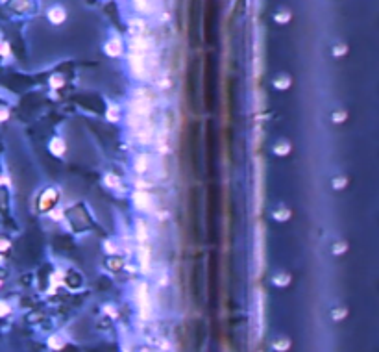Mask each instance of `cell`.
I'll return each instance as SVG.
<instances>
[{
  "label": "cell",
  "instance_id": "obj_23",
  "mask_svg": "<svg viewBox=\"0 0 379 352\" xmlns=\"http://www.w3.org/2000/svg\"><path fill=\"white\" fill-rule=\"evenodd\" d=\"M348 119V113L344 111V109H339V111H335L333 115H331V121H333L335 124H341V123H344Z\"/></svg>",
  "mask_w": 379,
  "mask_h": 352
},
{
  "label": "cell",
  "instance_id": "obj_26",
  "mask_svg": "<svg viewBox=\"0 0 379 352\" xmlns=\"http://www.w3.org/2000/svg\"><path fill=\"white\" fill-rule=\"evenodd\" d=\"M11 314V306H9L6 300H0V317H6Z\"/></svg>",
  "mask_w": 379,
  "mask_h": 352
},
{
  "label": "cell",
  "instance_id": "obj_31",
  "mask_svg": "<svg viewBox=\"0 0 379 352\" xmlns=\"http://www.w3.org/2000/svg\"><path fill=\"white\" fill-rule=\"evenodd\" d=\"M50 217H52L54 221H60V219H61V210H54Z\"/></svg>",
  "mask_w": 379,
  "mask_h": 352
},
{
  "label": "cell",
  "instance_id": "obj_3",
  "mask_svg": "<svg viewBox=\"0 0 379 352\" xmlns=\"http://www.w3.org/2000/svg\"><path fill=\"white\" fill-rule=\"evenodd\" d=\"M133 206H135L139 211H148L152 208V197L144 191L133 193Z\"/></svg>",
  "mask_w": 379,
  "mask_h": 352
},
{
  "label": "cell",
  "instance_id": "obj_10",
  "mask_svg": "<svg viewBox=\"0 0 379 352\" xmlns=\"http://www.w3.org/2000/svg\"><path fill=\"white\" fill-rule=\"evenodd\" d=\"M292 150V145L288 143V141H278L276 145H274V154H278V156H288V152Z\"/></svg>",
  "mask_w": 379,
  "mask_h": 352
},
{
  "label": "cell",
  "instance_id": "obj_20",
  "mask_svg": "<svg viewBox=\"0 0 379 352\" xmlns=\"http://www.w3.org/2000/svg\"><path fill=\"white\" fill-rule=\"evenodd\" d=\"M146 236H148V232H146V224H144L143 221H137V239H139L141 243H144Z\"/></svg>",
  "mask_w": 379,
  "mask_h": 352
},
{
  "label": "cell",
  "instance_id": "obj_17",
  "mask_svg": "<svg viewBox=\"0 0 379 352\" xmlns=\"http://www.w3.org/2000/svg\"><path fill=\"white\" fill-rule=\"evenodd\" d=\"M290 17H292V13H290L288 9H281V11H278V13L274 15V21L280 24H287L288 21H290Z\"/></svg>",
  "mask_w": 379,
  "mask_h": 352
},
{
  "label": "cell",
  "instance_id": "obj_5",
  "mask_svg": "<svg viewBox=\"0 0 379 352\" xmlns=\"http://www.w3.org/2000/svg\"><path fill=\"white\" fill-rule=\"evenodd\" d=\"M46 17H48V21L52 24H63L65 19H67V11H65L63 6H52V8L48 9Z\"/></svg>",
  "mask_w": 379,
  "mask_h": 352
},
{
  "label": "cell",
  "instance_id": "obj_18",
  "mask_svg": "<svg viewBox=\"0 0 379 352\" xmlns=\"http://www.w3.org/2000/svg\"><path fill=\"white\" fill-rule=\"evenodd\" d=\"M331 185H333V189H344L346 185H348V176H335L333 180H331Z\"/></svg>",
  "mask_w": 379,
  "mask_h": 352
},
{
  "label": "cell",
  "instance_id": "obj_19",
  "mask_svg": "<svg viewBox=\"0 0 379 352\" xmlns=\"http://www.w3.org/2000/svg\"><path fill=\"white\" fill-rule=\"evenodd\" d=\"M133 6H135V8L139 9L141 13H152V11L156 9L152 2H133Z\"/></svg>",
  "mask_w": 379,
  "mask_h": 352
},
{
  "label": "cell",
  "instance_id": "obj_8",
  "mask_svg": "<svg viewBox=\"0 0 379 352\" xmlns=\"http://www.w3.org/2000/svg\"><path fill=\"white\" fill-rule=\"evenodd\" d=\"M139 261H141L143 271H148V269H150V248H148V246L144 245L139 246Z\"/></svg>",
  "mask_w": 379,
  "mask_h": 352
},
{
  "label": "cell",
  "instance_id": "obj_28",
  "mask_svg": "<svg viewBox=\"0 0 379 352\" xmlns=\"http://www.w3.org/2000/svg\"><path fill=\"white\" fill-rule=\"evenodd\" d=\"M104 180H106V184L109 185V187H119V178L115 175H106Z\"/></svg>",
  "mask_w": 379,
  "mask_h": 352
},
{
  "label": "cell",
  "instance_id": "obj_16",
  "mask_svg": "<svg viewBox=\"0 0 379 352\" xmlns=\"http://www.w3.org/2000/svg\"><path fill=\"white\" fill-rule=\"evenodd\" d=\"M346 315H348V308L346 306H337L331 310L333 321H342V319H346Z\"/></svg>",
  "mask_w": 379,
  "mask_h": 352
},
{
  "label": "cell",
  "instance_id": "obj_1",
  "mask_svg": "<svg viewBox=\"0 0 379 352\" xmlns=\"http://www.w3.org/2000/svg\"><path fill=\"white\" fill-rule=\"evenodd\" d=\"M135 299L141 310V315L144 319H150L152 315V304H150V295H148V285L146 283H139L135 289Z\"/></svg>",
  "mask_w": 379,
  "mask_h": 352
},
{
  "label": "cell",
  "instance_id": "obj_6",
  "mask_svg": "<svg viewBox=\"0 0 379 352\" xmlns=\"http://www.w3.org/2000/svg\"><path fill=\"white\" fill-rule=\"evenodd\" d=\"M104 52L109 56V58H117L122 54V41L119 37L109 39L106 45H104Z\"/></svg>",
  "mask_w": 379,
  "mask_h": 352
},
{
  "label": "cell",
  "instance_id": "obj_13",
  "mask_svg": "<svg viewBox=\"0 0 379 352\" xmlns=\"http://www.w3.org/2000/svg\"><path fill=\"white\" fill-rule=\"evenodd\" d=\"M290 215H292V211L288 210V208H280V210H276L274 211V219L276 221H280V222H285L290 219Z\"/></svg>",
  "mask_w": 379,
  "mask_h": 352
},
{
  "label": "cell",
  "instance_id": "obj_25",
  "mask_svg": "<svg viewBox=\"0 0 379 352\" xmlns=\"http://www.w3.org/2000/svg\"><path fill=\"white\" fill-rule=\"evenodd\" d=\"M50 85H52L54 89H60V87H63V85H65V82H63V76H60V74L52 76V78H50Z\"/></svg>",
  "mask_w": 379,
  "mask_h": 352
},
{
  "label": "cell",
  "instance_id": "obj_29",
  "mask_svg": "<svg viewBox=\"0 0 379 352\" xmlns=\"http://www.w3.org/2000/svg\"><path fill=\"white\" fill-rule=\"evenodd\" d=\"M8 119H9V109L0 106V123H4V121H8Z\"/></svg>",
  "mask_w": 379,
  "mask_h": 352
},
{
  "label": "cell",
  "instance_id": "obj_12",
  "mask_svg": "<svg viewBox=\"0 0 379 352\" xmlns=\"http://www.w3.org/2000/svg\"><path fill=\"white\" fill-rule=\"evenodd\" d=\"M133 167H135V171L139 173V175L146 173V171H148V158H146V156H137Z\"/></svg>",
  "mask_w": 379,
  "mask_h": 352
},
{
  "label": "cell",
  "instance_id": "obj_9",
  "mask_svg": "<svg viewBox=\"0 0 379 352\" xmlns=\"http://www.w3.org/2000/svg\"><path fill=\"white\" fill-rule=\"evenodd\" d=\"M292 85V78L288 76V74H280V76L274 78V87L276 89H281V91H285Z\"/></svg>",
  "mask_w": 379,
  "mask_h": 352
},
{
  "label": "cell",
  "instance_id": "obj_21",
  "mask_svg": "<svg viewBox=\"0 0 379 352\" xmlns=\"http://www.w3.org/2000/svg\"><path fill=\"white\" fill-rule=\"evenodd\" d=\"M348 250V243L346 241H337L333 245V248H331V252L335 254V256H341V254H344Z\"/></svg>",
  "mask_w": 379,
  "mask_h": 352
},
{
  "label": "cell",
  "instance_id": "obj_27",
  "mask_svg": "<svg viewBox=\"0 0 379 352\" xmlns=\"http://www.w3.org/2000/svg\"><path fill=\"white\" fill-rule=\"evenodd\" d=\"M11 52V46H9L8 41H4V39H0V56H9Z\"/></svg>",
  "mask_w": 379,
  "mask_h": 352
},
{
  "label": "cell",
  "instance_id": "obj_15",
  "mask_svg": "<svg viewBox=\"0 0 379 352\" xmlns=\"http://www.w3.org/2000/svg\"><path fill=\"white\" fill-rule=\"evenodd\" d=\"M48 347L52 349V351H61L63 347H65V339L61 336H52L48 337Z\"/></svg>",
  "mask_w": 379,
  "mask_h": 352
},
{
  "label": "cell",
  "instance_id": "obj_22",
  "mask_svg": "<svg viewBox=\"0 0 379 352\" xmlns=\"http://www.w3.org/2000/svg\"><path fill=\"white\" fill-rule=\"evenodd\" d=\"M346 52H348V45L346 43H339V45H335L333 46V56L335 58H341V56H346Z\"/></svg>",
  "mask_w": 379,
  "mask_h": 352
},
{
  "label": "cell",
  "instance_id": "obj_11",
  "mask_svg": "<svg viewBox=\"0 0 379 352\" xmlns=\"http://www.w3.org/2000/svg\"><path fill=\"white\" fill-rule=\"evenodd\" d=\"M272 347L276 352H287L290 349V339L288 337H278L272 343Z\"/></svg>",
  "mask_w": 379,
  "mask_h": 352
},
{
  "label": "cell",
  "instance_id": "obj_4",
  "mask_svg": "<svg viewBox=\"0 0 379 352\" xmlns=\"http://www.w3.org/2000/svg\"><path fill=\"white\" fill-rule=\"evenodd\" d=\"M263 228L261 224L257 226V234H255V265H257V275L263 269Z\"/></svg>",
  "mask_w": 379,
  "mask_h": 352
},
{
  "label": "cell",
  "instance_id": "obj_7",
  "mask_svg": "<svg viewBox=\"0 0 379 352\" xmlns=\"http://www.w3.org/2000/svg\"><path fill=\"white\" fill-rule=\"evenodd\" d=\"M65 148H67V145H65V141L61 138H52L50 143H48V150H50L54 156H61V154L65 152Z\"/></svg>",
  "mask_w": 379,
  "mask_h": 352
},
{
  "label": "cell",
  "instance_id": "obj_30",
  "mask_svg": "<svg viewBox=\"0 0 379 352\" xmlns=\"http://www.w3.org/2000/svg\"><path fill=\"white\" fill-rule=\"evenodd\" d=\"M9 245H11V243H9L8 239H2V238H0V252H6V250L9 248Z\"/></svg>",
  "mask_w": 379,
  "mask_h": 352
},
{
  "label": "cell",
  "instance_id": "obj_24",
  "mask_svg": "<svg viewBox=\"0 0 379 352\" xmlns=\"http://www.w3.org/2000/svg\"><path fill=\"white\" fill-rule=\"evenodd\" d=\"M119 119V106H109V109H107V121H111V123H115Z\"/></svg>",
  "mask_w": 379,
  "mask_h": 352
},
{
  "label": "cell",
  "instance_id": "obj_2",
  "mask_svg": "<svg viewBox=\"0 0 379 352\" xmlns=\"http://www.w3.org/2000/svg\"><path fill=\"white\" fill-rule=\"evenodd\" d=\"M129 62V67H131V72H133V76L137 78H146L148 74V70H146V63H144V54L143 52H131V56L128 58Z\"/></svg>",
  "mask_w": 379,
  "mask_h": 352
},
{
  "label": "cell",
  "instance_id": "obj_14",
  "mask_svg": "<svg viewBox=\"0 0 379 352\" xmlns=\"http://www.w3.org/2000/svg\"><path fill=\"white\" fill-rule=\"evenodd\" d=\"M272 283L274 285H278V287H285V285L290 283V275H287V273H280L278 276H274L272 278Z\"/></svg>",
  "mask_w": 379,
  "mask_h": 352
},
{
  "label": "cell",
  "instance_id": "obj_32",
  "mask_svg": "<svg viewBox=\"0 0 379 352\" xmlns=\"http://www.w3.org/2000/svg\"><path fill=\"white\" fill-rule=\"evenodd\" d=\"M106 250H107V252H115L117 248H113V245H111V243L107 241V243H106Z\"/></svg>",
  "mask_w": 379,
  "mask_h": 352
}]
</instances>
